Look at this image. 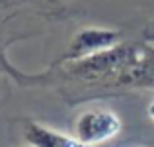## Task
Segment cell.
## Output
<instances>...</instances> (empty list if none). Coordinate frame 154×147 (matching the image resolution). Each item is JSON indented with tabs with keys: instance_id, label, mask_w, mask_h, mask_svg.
Returning <instances> with one entry per match:
<instances>
[{
	"instance_id": "6da1fadb",
	"label": "cell",
	"mask_w": 154,
	"mask_h": 147,
	"mask_svg": "<svg viewBox=\"0 0 154 147\" xmlns=\"http://www.w3.org/2000/svg\"><path fill=\"white\" fill-rule=\"evenodd\" d=\"M70 77L86 83L127 88H154V45L119 41L111 49L63 63Z\"/></svg>"
},
{
	"instance_id": "7a4b0ae2",
	"label": "cell",
	"mask_w": 154,
	"mask_h": 147,
	"mask_svg": "<svg viewBox=\"0 0 154 147\" xmlns=\"http://www.w3.org/2000/svg\"><path fill=\"white\" fill-rule=\"evenodd\" d=\"M123 124L115 112L107 108H86L74 118L72 136L86 145H100L113 139L121 132Z\"/></svg>"
},
{
	"instance_id": "3957f363",
	"label": "cell",
	"mask_w": 154,
	"mask_h": 147,
	"mask_svg": "<svg viewBox=\"0 0 154 147\" xmlns=\"http://www.w3.org/2000/svg\"><path fill=\"white\" fill-rule=\"evenodd\" d=\"M123 34L119 30H111V28H84L72 38L70 45L64 51V55L60 57L59 63H70V61H80L92 57L96 53H102L105 49H111L119 41H123Z\"/></svg>"
},
{
	"instance_id": "277c9868",
	"label": "cell",
	"mask_w": 154,
	"mask_h": 147,
	"mask_svg": "<svg viewBox=\"0 0 154 147\" xmlns=\"http://www.w3.org/2000/svg\"><path fill=\"white\" fill-rule=\"evenodd\" d=\"M23 137L29 147H92L78 141L74 136L60 133L37 122H27L26 129H23Z\"/></svg>"
},
{
	"instance_id": "5b68a950",
	"label": "cell",
	"mask_w": 154,
	"mask_h": 147,
	"mask_svg": "<svg viewBox=\"0 0 154 147\" xmlns=\"http://www.w3.org/2000/svg\"><path fill=\"white\" fill-rule=\"evenodd\" d=\"M146 114H148V118H150V120L154 122V102H150V104H148V108H146Z\"/></svg>"
},
{
	"instance_id": "8992f818",
	"label": "cell",
	"mask_w": 154,
	"mask_h": 147,
	"mask_svg": "<svg viewBox=\"0 0 154 147\" xmlns=\"http://www.w3.org/2000/svg\"><path fill=\"white\" fill-rule=\"evenodd\" d=\"M144 38H146V41L154 43V31H146V34H144Z\"/></svg>"
}]
</instances>
